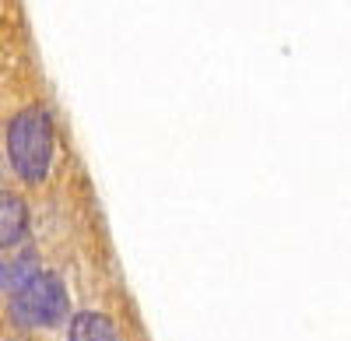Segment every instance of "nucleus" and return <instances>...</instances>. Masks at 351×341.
Returning a JSON list of instances; mask_svg holds the SVG:
<instances>
[{
	"label": "nucleus",
	"instance_id": "20e7f679",
	"mask_svg": "<svg viewBox=\"0 0 351 341\" xmlns=\"http://www.w3.org/2000/svg\"><path fill=\"white\" fill-rule=\"evenodd\" d=\"M71 341H120V334H116V324L106 314L84 309V314L71 317Z\"/></svg>",
	"mask_w": 351,
	"mask_h": 341
},
{
	"label": "nucleus",
	"instance_id": "39448f33",
	"mask_svg": "<svg viewBox=\"0 0 351 341\" xmlns=\"http://www.w3.org/2000/svg\"><path fill=\"white\" fill-rule=\"evenodd\" d=\"M39 274V261H36V253H25V257H18L14 264H8V271L0 274V285H8V292L14 296L21 285H28Z\"/></svg>",
	"mask_w": 351,
	"mask_h": 341
},
{
	"label": "nucleus",
	"instance_id": "7ed1b4c3",
	"mask_svg": "<svg viewBox=\"0 0 351 341\" xmlns=\"http://www.w3.org/2000/svg\"><path fill=\"white\" fill-rule=\"evenodd\" d=\"M28 236V204L18 193L0 190V246H18Z\"/></svg>",
	"mask_w": 351,
	"mask_h": 341
},
{
	"label": "nucleus",
	"instance_id": "f03ea898",
	"mask_svg": "<svg viewBox=\"0 0 351 341\" xmlns=\"http://www.w3.org/2000/svg\"><path fill=\"white\" fill-rule=\"evenodd\" d=\"M71 314V296L64 289L60 274L39 271L28 285L11 296V317L21 327H56Z\"/></svg>",
	"mask_w": 351,
	"mask_h": 341
},
{
	"label": "nucleus",
	"instance_id": "423d86ee",
	"mask_svg": "<svg viewBox=\"0 0 351 341\" xmlns=\"http://www.w3.org/2000/svg\"><path fill=\"white\" fill-rule=\"evenodd\" d=\"M0 274H4V264H0Z\"/></svg>",
	"mask_w": 351,
	"mask_h": 341
},
{
	"label": "nucleus",
	"instance_id": "f257e3e1",
	"mask_svg": "<svg viewBox=\"0 0 351 341\" xmlns=\"http://www.w3.org/2000/svg\"><path fill=\"white\" fill-rule=\"evenodd\" d=\"M8 158L25 183H43L53 165V117L46 106H25L8 124Z\"/></svg>",
	"mask_w": 351,
	"mask_h": 341
}]
</instances>
